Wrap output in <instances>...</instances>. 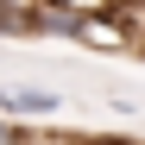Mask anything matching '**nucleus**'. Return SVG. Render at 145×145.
<instances>
[{
	"mask_svg": "<svg viewBox=\"0 0 145 145\" xmlns=\"http://www.w3.org/2000/svg\"><path fill=\"white\" fill-rule=\"evenodd\" d=\"M32 139V126H13V120H0V145H25Z\"/></svg>",
	"mask_w": 145,
	"mask_h": 145,
	"instance_id": "3",
	"label": "nucleus"
},
{
	"mask_svg": "<svg viewBox=\"0 0 145 145\" xmlns=\"http://www.w3.org/2000/svg\"><path fill=\"white\" fill-rule=\"evenodd\" d=\"M44 7H63V13H82V19H95V13H114L120 0H44Z\"/></svg>",
	"mask_w": 145,
	"mask_h": 145,
	"instance_id": "2",
	"label": "nucleus"
},
{
	"mask_svg": "<svg viewBox=\"0 0 145 145\" xmlns=\"http://www.w3.org/2000/svg\"><path fill=\"white\" fill-rule=\"evenodd\" d=\"M0 114L44 120V114H63V95H57V88H0Z\"/></svg>",
	"mask_w": 145,
	"mask_h": 145,
	"instance_id": "1",
	"label": "nucleus"
}]
</instances>
